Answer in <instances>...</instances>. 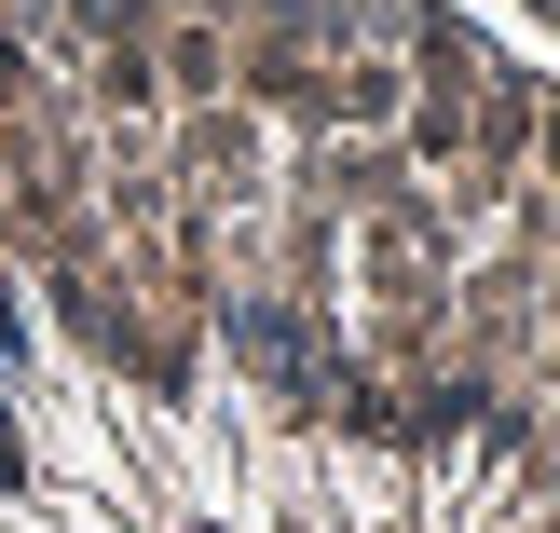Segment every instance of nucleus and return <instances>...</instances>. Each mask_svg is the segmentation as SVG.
<instances>
[{
	"instance_id": "f257e3e1",
	"label": "nucleus",
	"mask_w": 560,
	"mask_h": 533,
	"mask_svg": "<svg viewBox=\"0 0 560 533\" xmlns=\"http://www.w3.org/2000/svg\"><path fill=\"white\" fill-rule=\"evenodd\" d=\"M0 533H560V69L452 0H0Z\"/></svg>"
}]
</instances>
